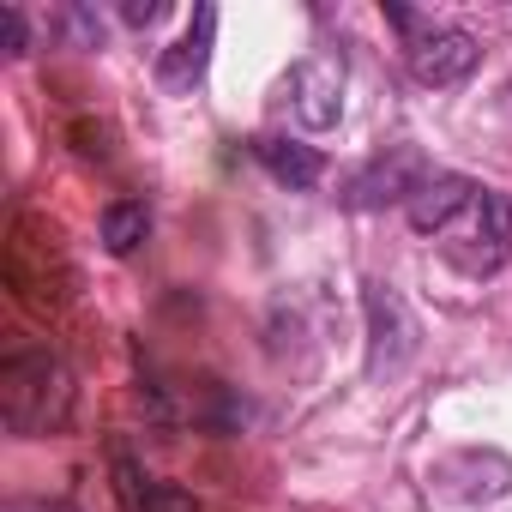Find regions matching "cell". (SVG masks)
Returning a JSON list of instances; mask_svg holds the SVG:
<instances>
[{"label":"cell","mask_w":512,"mask_h":512,"mask_svg":"<svg viewBox=\"0 0 512 512\" xmlns=\"http://www.w3.org/2000/svg\"><path fill=\"white\" fill-rule=\"evenodd\" d=\"M0 416L13 434L37 440L73 416V374L49 350H13L0 362Z\"/></svg>","instance_id":"6da1fadb"},{"label":"cell","mask_w":512,"mask_h":512,"mask_svg":"<svg viewBox=\"0 0 512 512\" xmlns=\"http://www.w3.org/2000/svg\"><path fill=\"white\" fill-rule=\"evenodd\" d=\"M422 187H428V157L416 145H386L380 157H368L344 181V205L350 211H386V205H410Z\"/></svg>","instance_id":"7a4b0ae2"},{"label":"cell","mask_w":512,"mask_h":512,"mask_svg":"<svg viewBox=\"0 0 512 512\" xmlns=\"http://www.w3.org/2000/svg\"><path fill=\"white\" fill-rule=\"evenodd\" d=\"M362 302H368V380H386L416 356V320L392 284H368Z\"/></svg>","instance_id":"3957f363"},{"label":"cell","mask_w":512,"mask_h":512,"mask_svg":"<svg viewBox=\"0 0 512 512\" xmlns=\"http://www.w3.org/2000/svg\"><path fill=\"white\" fill-rule=\"evenodd\" d=\"M284 97H290L302 127H314V133L332 127L344 115V61L338 55H302L284 79Z\"/></svg>","instance_id":"277c9868"},{"label":"cell","mask_w":512,"mask_h":512,"mask_svg":"<svg viewBox=\"0 0 512 512\" xmlns=\"http://www.w3.org/2000/svg\"><path fill=\"white\" fill-rule=\"evenodd\" d=\"M404 61H410V73H416L422 85H458V79H470V67L482 61V49H476V37H470V31L428 25V31H416V37H410Z\"/></svg>","instance_id":"5b68a950"},{"label":"cell","mask_w":512,"mask_h":512,"mask_svg":"<svg viewBox=\"0 0 512 512\" xmlns=\"http://www.w3.org/2000/svg\"><path fill=\"white\" fill-rule=\"evenodd\" d=\"M470 253H464V272H494L500 260H506V247H512V199L506 193H476V205H470Z\"/></svg>","instance_id":"8992f818"},{"label":"cell","mask_w":512,"mask_h":512,"mask_svg":"<svg viewBox=\"0 0 512 512\" xmlns=\"http://www.w3.org/2000/svg\"><path fill=\"white\" fill-rule=\"evenodd\" d=\"M211 37H217V7H199V13H193V25L181 31V43H175V49H163L157 79H163L169 91H193V85L205 79V67H211Z\"/></svg>","instance_id":"52a82bcc"},{"label":"cell","mask_w":512,"mask_h":512,"mask_svg":"<svg viewBox=\"0 0 512 512\" xmlns=\"http://www.w3.org/2000/svg\"><path fill=\"white\" fill-rule=\"evenodd\" d=\"M476 181H464V175H428V187L404 205V217H410V229L416 235H446L452 229V217L458 211H470L476 205Z\"/></svg>","instance_id":"ba28073f"},{"label":"cell","mask_w":512,"mask_h":512,"mask_svg":"<svg viewBox=\"0 0 512 512\" xmlns=\"http://www.w3.org/2000/svg\"><path fill=\"white\" fill-rule=\"evenodd\" d=\"M253 157H260L272 169V181H284V187H314L326 175V157L314 145H302V139H284V133L253 139Z\"/></svg>","instance_id":"9c48e42d"},{"label":"cell","mask_w":512,"mask_h":512,"mask_svg":"<svg viewBox=\"0 0 512 512\" xmlns=\"http://www.w3.org/2000/svg\"><path fill=\"white\" fill-rule=\"evenodd\" d=\"M115 494H121V512H199V500L175 482H157V476H139L127 458L115 464Z\"/></svg>","instance_id":"30bf717a"},{"label":"cell","mask_w":512,"mask_h":512,"mask_svg":"<svg viewBox=\"0 0 512 512\" xmlns=\"http://www.w3.org/2000/svg\"><path fill=\"white\" fill-rule=\"evenodd\" d=\"M145 235H151V211H145V199H109V205H103V247L115 253V260L139 253Z\"/></svg>","instance_id":"8fae6325"},{"label":"cell","mask_w":512,"mask_h":512,"mask_svg":"<svg viewBox=\"0 0 512 512\" xmlns=\"http://www.w3.org/2000/svg\"><path fill=\"white\" fill-rule=\"evenodd\" d=\"M0 55H25V13L0 7Z\"/></svg>","instance_id":"7c38bea8"},{"label":"cell","mask_w":512,"mask_h":512,"mask_svg":"<svg viewBox=\"0 0 512 512\" xmlns=\"http://www.w3.org/2000/svg\"><path fill=\"white\" fill-rule=\"evenodd\" d=\"M121 19H127V25H157V19H163V7H157V0H151V7H127Z\"/></svg>","instance_id":"4fadbf2b"}]
</instances>
